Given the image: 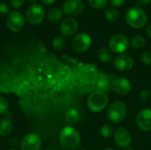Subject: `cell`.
Listing matches in <instances>:
<instances>
[{
    "mask_svg": "<svg viewBox=\"0 0 151 150\" xmlns=\"http://www.w3.org/2000/svg\"><path fill=\"white\" fill-rule=\"evenodd\" d=\"M59 141L66 149H76L81 142L80 133L75 128L72 126H65L60 131Z\"/></svg>",
    "mask_w": 151,
    "mask_h": 150,
    "instance_id": "6da1fadb",
    "label": "cell"
},
{
    "mask_svg": "<svg viewBox=\"0 0 151 150\" xmlns=\"http://www.w3.org/2000/svg\"><path fill=\"white\" fill-rule=\"evenodd\" d=\"M127 23L133 28H142L148 21V16L146 12L140 7L134 6L127 10L126 13Z\"/></svg>",
    "mask_w": 151,
    "mask_h": 150,
    "instance_id": "7a4b0ae2",
    "label": "cell"
},
{
    "mask_svg": "<svg viewBox=\"0 0 151 150\" xmlns=\"http://www.w3.org/2000/svg\"><path fill=\"white\" fill-rule=\"evenodd\" d=\"M108 95L100 91L92 92L87 101L88 108L93 112H100L105 109L108 104Z\"/></svg>",
    "mask_w": 151,
    "mask_h": 150,
    "instance_id": "3957f363",
    "label": "cell"
},
{
    "mask_svg": "<svg viewBox=\"0 0 151 150\" xmlns=\"http://www.w3.org/2000/svg\"><path fill=\"white\" fill-rule=\"evenodd\" d=\"M127 112V105L120 101H117L112 103L109 109H108V118L110 121H111L114 124H119L122 122Z\"/></svg>",
    "mask_w": 151,
    "mask_h": 150,
    "instance_id": "277c9868",
    "label": "cell"
},
{
    "mask_svg": "<svg viewBox=\"0 0 151 150\" xmlns=\"http://www.w3.org/2000/svg\"><path fill=\"white\" fill-rule=\"evenodd\" d=\"M45 16V11L42 5L39 4H31L26 11V19L30 25L36 26L42 23Z\"/></svg>",
    "mask_w": 151,
    "mask_h": 150,
    "instance_id": "5b68a950",
    "label": "cell"
},
{
    "mask_svg": "<svg viewBox=\"0 0 151 150\" xmlns=\"http://www.w3.org/2000/svg\"><path fill=\"white\" fill-rule=\"evenodd\" d=\"M25 22L26 19L24 15L18 11H11L8 15L6 19V26L10 31L13 33H18L22 30L25 26Z\"/></svg>",
    "mask_w": 151,
    "mask_h": 150,
    "instance_id": "8992f818",
    "label": "cell"
},
{
    "mask_svg": "<svg viewBox=\"0 0 151 150\" xmlns=\"http://www.w3.org/2000/svg\"><path fill=\"white\" fill-rule=\"evenodd\" d=\"M91 37L86 33H81L74 36L72 41V47L77 53H84L88 51L91 46Z\"/></svg>",
    "mask_w": 151,
    "mask_h": 150,
    "instance_id": "52a82bcc",
    "label": "cell"
},
{
    "mask_svg": "<svg viewBox=\"0 0 151 150\" xmlns=\"http://www.w3.org/2000/svg\"><path fill=\"white\" fill-rule=\"evenodd\" d=\"M110 50L116 54H122L127 51L129 48V41L124 34L113 35L109 42Z\"/></svg>",
    "mask_w": 151,
    "mask_h": 150,
    "instance_id": "ba28073f",
    "label": "cell"
},
{
    "mask_svg": "<svg viewBox=\"0 0 151 150\" xmlns=\"http://www.w3.org/2000/svg\"><path fill=\"white\" fill-rule=\"evenodd\" d=\"M63 12L70 17H75L84 11V4L81 0H66L63 4Z\"/></svg>",
    "mask_w": 151,
    "mask_h": 150,
    "instance_id": "9c48e42d",
    "label": "cell"
},
{
    "mask_svg": "<svg viewBox=\"0 0 151 150\" xmlns=\"http://www.w3.org/2000/svg\"><path fill=\"white\" fill-rule=\"evenodd\" d=\"M92 86L95 88V91L106 93L111 88V81L109 76L104 73L98 72L93 80Z\"/></svg>",
    "mask_w": 151,
    "mask_h": 150,
    "instance_id": "30bf717a",
    "label": "cell"
},
{
    "mask_svg": "<svg viewBox=\"0 0 151 150\" xmlns=\"http://www.w3.org/2000/svg\"><path fill=\"white\" fill-rule=\"evenodd\" d=\"M42 146V140L36 133L26 135L20 144L21 150H39Z\"/></svg>",
    "mask_w": 151,
    "mask_h": 150,
    "instance_id": "8fae6325",
    "label": "cell"
},
{
    "mask_svg": "<svg viewBox=\"0 0 151 150\" xmlns=\"http://www.w3.org/2000/svg\"><path fill=\"white\" fill-rule=\"evenodd\" d=\"M112 90L120 95H126L131 91L130 81L123 77H117L111 81Z\"/></svg>",
    "mask_w": 151,
    "mask_h": 150,
    "instance_id": "7c38bea8",
    "label": "cell"
},
{
    "mask_svg": "<svg viewBox=\"0 0 151 150\" xmlns=\"http://www.w3.org/2000/svg\"><path fill=\"white\" fill-rule=\"evenodd\" d=\"M136 124L138 127L144 131H151V110L143 109L136 116Z\"/></svg>",
    "mask_w": 151,
    "mask_h": 150,
    "instance_id": "4fadbf2b",
    "label": "cell"
},
{
    "mask_svg": "<svg viewBox=\"0 0 151 150\" xmlns=\"http://www.w3.org/2000/svg\"><path fill=\"white\" fill-rule=\"evenodd\" d=\"M114 141L116 144L121 149H127L132 141L130 133L124 127H119L114 133Z\"/></svg>",
    "mask_w": 151,
    "mask_h": 150,
    "instance_id": "5bb4252c",
    "label": "cell"
},
{
    "mask_svg": "<svg viewBox=\"0 0 151 150\" xmlns=\"http://www.w3.org/2000/svg\"><path fill=\"white\" fill-rule=\"evenodd\" d=\"M114 67L120 72H127L134 65V60L129 55L121 54L116 57L113 60Z\"/></svg>",
    "mask_w": 151,
    "mask_h": 150,
    "instance_id": "9a60e30c",
    "label": "cell"
},
{
    "mask_svg": "<svg viewBox=\"0 0 151 150\" xmlns=\"http://www.w3.org/2000/svg\"><path fill=\"white\" fill-rule=\"evenodd\" d=\"M78 30V22L73 18L63 19L60 24V32L65 36H72Z\"/></svg>",
    "mask_w": 151,
    "mask_h": 150,
    "instance_id": "2e32d148",
    "label": "cell"
},
{
    "mask_svg": "<svg viewBox=\"0 0 151 150\" xmlns=\"http://www.w3.org/2000/svg\"><path fill=\"white\" fill-rule=\"evenodd\" d=\"M65 121L68 125L73 126L78 123L80 119V114L79 111L75 109H70L65 113Z\"/></svg>",
    "mask_w": 151,
    "mask_h": 150,
    "instance_id": "e0dca14e",
    "label": "cell"
},
{
    "mask_svg": "<svg viewBox=\"0 0 151 150\" xmlns=\"http://www.w3.org/2000/svg\"><path fill=\"white\" fill-rule=\"evenodd\" d=\"M12 131V124L9 119L4 118L0 120V136L4 137Z\"/></svg>",
    "mask_w": 151,
    "mask_h": 150,
    "instance_id": "ac0fdd59",
    "label": "cell"
},
{
    "mask_svg": "<svg viewBox=\"0 0 151 150\" xmlns=\"http://www.w3.org/2000/svg\"><path fill=\"white\" fill-rule=\"evenodd\" d=\"M98 58L100 61L104 62V63H109L111 62V58H112V54L111 50H109L108 48L103 47L98 50Z\"/></svg>",
    "mask_w": 151,
    "mask_h": 150,
    "instance_id": "d6986e66",
    "label": "cell"
},
{
    "mask_svg": "<svg viewBox=\"0 0 151 150\" xmlns=\"http://www.w3.org/2000/svg\"><path fill=\"white\" fill-rule=\"evenodd\" d=\"M62 16H63L62 10H60L58 8H52L50 10V11L47 15V18L52 22H57L61 19Z\"/></svg>",
    "mask_w": 151,
    "mask_h": 150,
    "instance_id": "ffe728a7",
    "label": "cell"
},
{
    "mask_svg": "<svg viewBox=\"0 0 151 150\" xmlns=\"http://www.w3.org/2000/svg\"><path fill=\"white\" fill-rule=\"evenodd\" d=\"M104 15H105L106 19H108L109 21H111V22H115L119 19V13L118 10L115 8H112V7L107 8L104 11Z\"/></svg>",
    "mask_w": 151,
    "mask_h": 150,
    "instance_id": "44dd1931",
    "label": "cell"
},
{
    "mask_svg": "<svg viewBox=\"0 0 151 150\" xmlns=\"http://www.w3.org/2000/svg\"><path fill=\"white\" fill-rule=\"evenodd\" d=\"M145 43H146V41H145L144 37L142 35H140V34L134 35L131 40V45L134 49L140 50V49L144 47Z\"/></svg>",
    "mask_w": 151,
    "mask_h": 150,
    "instance_id": "7402d4cb",
    "label": "cell"
},
{
    "mask_svg": "<svg viewBox=\"0 0 151 150\" xmlns=\"http://www.w3.org/2000/svg\"><path fill=\"white\" fill-rule=\"evenodd\" d=\"M100 133H101V134H102L103 137H104V138H110L114 133V127L111 124L105 123V124H104L101 126Z\"/></svg>",
    "mask_w": 151,
    "mask_h": 150,
    "instance_id": "603a6c76",
    "label": "cell"
},
{
    "mask_svg": "<svg viewBox=\"0 0 151 150\" xmlns=\"http://www.w3.org/2000/svg\"><path fill=\"white\" fill-rule=\"evenodd\" d=\"M66 40L63 36H57L54 38L52 42V45L55 50H62L65 48L66 46Z\"/></svg>",
    "mask_w": 151,
    "mask_h": 150,
    "instance_id": "cb8c5ba5",
    "label": "cell"
},
{
    "mask_svg": "<svg viewBox=\"0 0 151 150\" xmlns=\"http://www.w3.org/2000/svg\"><path fill=\"white\" fill-rule=\"evenodd\" d=\"M89 5L95 9H102L106 4L108 0H88Z\"/></svg>",
    "mask_w": 151,
    "mask_h": 150,
    "instance_id": "d4e9b609",
    "label": "cell"
},
{
    "mask_svg": "<svg viewBox=\"0 0 151 150\" xmlns=\"http://www.w3.org/2000/svg\"><path fill=\"white\" fill-rule=\"evenodd\" d=\"M142 62L146 65H151V52L149 50L144 51L141 56Z\"/></svg>",
    "mask_w": 151,
    "mask_h": 150,
    "instance_id": "484cf974",
    "label": "cell"
},
{
    "mask_svg": "<svg viewBox=\"0 0 151 150\" xmlns=\"http://www.w3.org/2000/svg\"><path fill=\"white\" fill-rule=\"evenodd\" d=\"M8 111V103L7 101L3 97L0 96V115L5 114Z\"/></svg>",
    "mask_w": 151,
    "mask_h": 150,
    "instance_id": "4316f807",
    "label": "cell"
},
{
    "mask_svg": "<svg viewBox=\"0 0 151 150\" xmlns=\"http://www.w3.org/2000/svg\"><path fill=\"white\" fill-rule=\"evenodd\" d=\"M0 14H10V7L4 2H0Z\"/></svg>",
    "mask_w": 151,
    "mask_h": 150,
    "instance_id": "83f0119b",
    "label": "cell"
},
{
    "mask_svg": "<svg viewBox=\"0 0 151 150\" xmlns=\"http://www.w3.org/2000/svg\"><path fill=\"white\" fill-rule=\"evenodd\" d=\"M24 2H25V0H10L12 6L15 9L20 8L24 4Z\"/></svg>",
    "mask_w": 151,
    "mask_h": 150,
    "instance_id": "f1b7e54d",
    "label": "cell"
},
{
    "mask_svg": "<svg viewBox=\"0 0 151 150\" xmlns=\"http://www.w3.org/2000/svg\"><path fill=\"white\" fill-rule=\"evenodd\" d=\"M150 92L149 90L145 89V90H142V91L141 92L140 97H141V99H142L143 102H146V101L150 98Z\"/></svg>",
    "mask_w": 151,
    "mask_h": 150,
    "instance_id": "f546056e",
    "label": "cell"
},
{
    "mask_svg": "<svg viewBox=\"0 0 151 150\" xmlns=\"http://www.w3.org/2000/svg\"><path fill=\"white\" fill-rule=\"evenodd\" d=\"M110 2L114 6H122L125 4L126 0H110Z\"/></svg>",
    "mask_w": 151,
    "mask_h": 150,
    "instance_id": "4dcf8cb0",
    "label": "cell"
},
{
    "mask_svg": "<svg viewBox=\"0 0 151 150\" xmlns=\"http://www.w3.org/2000/svg\"><path fill=\"white\" fill-rule=\"evenodd\" d=\"M137 3L140 6H147L151 3V0H137Z\"/></svg>",
    "mask_w": 151,
    "mask_h": 150,
    "instance_id": "1f68e13d",
    "label": "cell"
},
{
    "mask_svg": "<svg viewBox=\"0 0 151 150\" xmlns=\"http://www.w3.org/2000/svg\"><path fill=\"white\" fill-rule=\"evenodd\" d=\"M55 1H56V0H41L42 4H44V5H50V4H54Z\"/></svg>",
    "mask_w": 151,
    "mask_h": 150,
    "instance_id": "d6a6232c",
    "label": "cell"
},
{
    "mask_svg": "<svg viewBox=\"0 0 151 150\" xmlns=\"http://www.w3.org/2000/svg\"><path fill=\"white\" fill-rule=\"evenodd\" d=\"M146 33H147V34L151 38V24L148 26V27L146 29Z\"/></svg>",
    "mask_w": 151,
    "mask_h": 150,
    "instance_id": "836d02e7",
    "label": "cell"
},
{
    "mask_svg": "<svg viewBox=\"0 0 151 150\" xmlns=\"http://www.w3.org/2000/svg\"><path fill=\"white\" fill-rule=\"evenodd\" d=\"M28 1H29L32 4H36V2H37V0H28Z\"/></svg>",
    "mask_w": 151,
    "mask_h": 150,
    "instance_id": "e575fe53",
    "label": "cell"
},
{
    "mask_svg": "<svg viewBox=\"0 0 151 150\" xmlns=\"http://www.w3.org/2000/svg\"><path fill=\"white\" fill-rule=\"evenodd\" d=\"M122 150H134V149H129V148H127V149H122Z\"/></svg>",
    "mask_w": 151,
    "mask_h": 150,
    "instance_id": "d590c367",
    "label": "cell"
},
{
    "mask_svg": "<svg viewBox=\"0 0 151 150\" xmlns=\"http://www.w3.org/2000/svg\"><path fill=\"white\" fill-rule=\"evenodd\" d=\"M104 150H116V149H104Z\"/></svg>",
    "mask_w": 151,
    "mask_h": 150,
    "instance_id": "8d00e7d4",
    "label": "cell"
},
{
    "mask_svg": "<svg viewBox=\"0 0 151 150\" xmlns=\"http://www.w3.org/2000/svg\"><path fill=\"white\" fill-rule=\"evenodd\" d=\"M45 150H53V149H45Z\"/></svg>",
    "mask_w": 151,
    "mask_h": 150,
    "instance_id": "74e56055",
    "label": "cell"
},
{
    "mask_svg": "<svg viewBox=\"0 0 151 150\" xmlns=\"http://www.w3.org/2000/svg\"><path fill=\"white\" fill-rule=\"evenodd\" d=\"M79 150H87V149H79Z\"/></svg>",
    "mask_w": 151,
    "mask_h": 150,
    "instance_id": "f35d334b",
    "label": "cell"
},
{
    "mask_svg": "<svg viewBox=\"0 0 151 150\" xmlns=\"http://www.w3.org/2000/svg\"><path fill=\"white\" fill-rule=\"evenodd\" d=\"M9 150H15V149H9Z\"/></svg>",
    "mask_w": 151,
    "mask_h": 150,
    "instance_id": "ab89813d",
    "label": "cell"
}]
</instances>
